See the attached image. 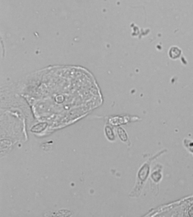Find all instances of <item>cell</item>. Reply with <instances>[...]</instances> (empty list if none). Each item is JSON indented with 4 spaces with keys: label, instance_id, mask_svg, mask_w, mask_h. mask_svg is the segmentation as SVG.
<instances>
[{
    "label": "cell",
    "instance_id": "obj_4",
    "mask_svg": "<svg viewBox=\"0 0 193 217\" xmlns=\"http://www.w3.org/2000/svg\"><path fill=\"white\" fill-rule=\"evenodd\" d=\"M117 133H118V135L120 137L121 140H122V141H126L128 140L127 134L125 132V131L122 128H121V127L118 128V129H117Z\"/></svg>",
    "mask_w": 193,
    "mask_h": 217
},
{
    "label": "cell",
    "instance_id": "obj_2",
    "mask_svg": "<svg viewBox=\"0 0 193 217\" xmlns=\"http://www.w3.org/2000/svg\"><path fill=\"white\" fill-rule=\"evenodd\" d=\"M48 124L45 122L43 123H40L37 124V125L33 126V128L31 129V131L33 133H41L43 131H44L45 129L47 128Z\"/></svg>",
    "mask_w": 193,
    "mask_h": 217
},
{
    "label": "cell",
    "instance_id": "obj_1",
    "mask_svg": "<svg viewBox=\"0 0 193 217\" xmlns=\"http://www.w3.org/2000/svg\"><path fill=\"white\" fill-rule=\"evenodd\" d=\"M149 163H145V164L143 166L141 169L140 170L138 174L139 180H141L139 185H141V187L144 184V182L147 179V176L149 173Z\"/></svg>",
    "mask_w": 193,
    "mask_h": 217
},
{
    "label": "cell",
    "instance_id": "obj_3",
    "mask_svg": "<svg viewBox=\"0 0 193 217\" xmlns=\"http://www.w3.org/2000/svg\"><path fill=\"white\" fill-rule=\"evenodd\" d=\"M105 131H106V137H107V138L109 140H110V141H113V140H114L115 136H114L113 130H112V129H111V127H110L109 126H106Z\"/></svg>",
    "mask_w": 193,
    "mask_h": 217
}]
</instances>
